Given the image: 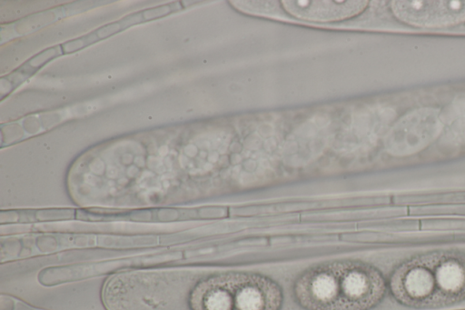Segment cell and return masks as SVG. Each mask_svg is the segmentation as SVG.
I'll use <instances>...</instances> for the list:
<instances>
[{"label":"cell","instance_id":"cell-6","mask_svg":"<svg viewBox=\"0 0 465 310\" xmlns=\"http://www.w3.org/2000/svg\"><path fill=\"white\" fill-rule=\"evenodd\" d=\"M393 14L402 22L420 27H441L465 21V0L393 1Z\"/></svg>","mask_w":465,"mask_h":310},{"label":"cell","instance_id":"cell-11","mask_svg":"<svg viewBox=\"0 0 465 310\" xmlns=\"http://www.w3.org/2000/svg\"><path fill=\"white\" fill-rule=\"evenodd\" d=\"M444 124L446 127H443V129L446 128L449 135H465V98L455 105L450 117L446 122L443 121Z\"/></svg>","mask_w":465,"mask_h":310},{"label":"cell","instance_id":"cell-1","mask_svg":"<svg viewBox=\"0 0 465 310\" xmlns=\"http://www.w3.org/2000/svg\"><path fill=\"white\" fill-rule=\"evenodd\" d=\"M388 280L371 264L339 259L313 265L292 284V296L304 310H371L385 297Z\"/></svg>","mask_w":465,"mask_h":310},{"label":"cell","instance_id":"cell-12","mask_svg":"<svg viewBox=\"0 0 465 310\" xmlns=\"http://www.w3.org/2000/svg\"><path fill=\"white\" fill-rule=\"evenodd\" d=\"M176 5H166L163 6H157L152 9H148L145 11H143V21L153 19L155 17H159L162 15H164L166 14H169L175 10Z\"/></svg>","mask_w":465,"mask_h":310},{"label":"cell","instance_id":"cell-5","mask_svg":"<svg viewBox=\"0 0 465 310\" xmlns=\"http://www.w3.org/2000/svg\"><path fill=\"white\" fill-rule=\"evenodd\" d=\"M387 106H369L351 114L333 136L339 151L354 152L369 146L385 131L393 119Z\"/></svg>","mask_w":465,"mask_h":310},{"label":"cell","instance_id":"cell-7","mask_svg":"<svg viewBox=\"0 0 465 310\" xmlns=\"http://www.w3.org/2000/svg\"><path fill=\"white\" fill-rule=\"evenodd\" d=\"M331 120L322 115L302 122L287 138L283 157L291 165L305 164L315 158L330 138Z\"/></svg>","mask_w":465,"mask_h":310},{"label":"cell","instance_id":"cell-3","mask_svg":"<svg viewBox=\"0 0 465 310\" xmlns=\"http://www.w3.org/2000/svg\"><path fill=\"white\" fill-rule=\"evenodd\" d=\"M187 303L190 310H281L283 292L265 275L225 271L198 280Z\"/></svg>","mask_w":465,"mask_h":310},{"label":"cell","instance_id":"cell-4","mask_svg":"<svg viewBox=\"0 0 465 310\" xmlns=\"http://www.w3.org/2000/svg\"><path fill=\"white\" fill-rule=\"evenodd\" d=\"M442 129L443 117L439 109L418 108L392 125L385 136L384 145L392 155H410L428 146Z\"/></svg>","mask_w":465,"mask_h":310},{"label":"cell","instance_id":"cell-2","mask_svg":"<svg viewBox=\"0 0 465 310\" xmlns=\"http://www.w3.org/2000/svg\"><path fill=\"white\" fill-rule=\"evenodd\" d=\"M388 290L401 305L440 308L465 300V251L435 249L406 258L391 273Z\"/></svg>","mask_w":465,"mask_h":310},{"label":"cell","instance_id":"cell-9","mask_svg":"<svg viewBox=\"0 0 465 310\" xmlns=\"http://www.w3.org/2000/svg\"><path fill=\"white\" fill-rule=\"evenodd\" d=\"M143 21V12L133 14L128 17L121 19L117 22L100 27L94 32L82 36L81 38L63 44L61 45L62 50L64 53L75 51Z\"/></svg>","mask_w":465,"mask_h":310},{"label":"cell","instance_id":"cell-8","mask_svg":"<svg viewBox=\"0 0 465 310\" xmlns=\"http://www.w3.org/2000/svg\"><path fill=\"white\" fill-rule=\"evenodd\" d=\"M368 1H282V7L296 18L312 22H333L362 12Z\"/></svg>","mask_w":465,"mask_h":310},{"label":"cell","instance_id":"cell-10","mask_svg":"<svg viewBox=\"0 0 465 310\" xmlns=\"http://www.w3.org/2000/svg\"><path fill=\"white\" fill-rule=\"evenodd\" d=\"M76 216L74 209H48L38 211L8 212L6 217L1 216V224L27 223L35 221L68 220Z\"/></svg>","mask_w":465,"mask_h":310}]
</instances>
